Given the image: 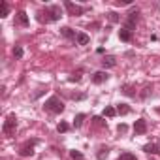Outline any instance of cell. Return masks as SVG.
I'll use <instances>...</instances> for the list:
<instances>
[{"mask_svg":"<svg viewBox=\"0 0 160 160\" xmlns=\"http://www.w3.org/2000/svg\"><path fill=\"white\" fill-rule=\"evenodd\" d=\"M43 109H45V111H49V113H53V115H58V113H62V111H64V104H62V100H60L58 96H51V98H47V100H45Z\"/></svg>","mask_w":160,"mask_h":160,"instance_id":"6da1fadb","label":"cell"},{"mask_svg":"<svg viewBox=\"0 0 160 160\" xmlns=\"http://www.w3.org/2000/svg\"><path fill=\"white\" fill-rule=\"evenodd\" d=\"M42 15H47V19H45V23H53V21H58L60 17H62V10H60V6H49V8H45V12H40Z\"/></svg>","mask_w":160,"mask_h":160,"instance_id":"7a4b0ae2","label":"cell"},{"mask_svg":"<svg viewBox=\"0 0 160 160\" xmlns=\"http://www.w3.org/2000/svg\"><path fill=\"white\" fill-rule=\"evenodd\" d=\"M15 130H17V119H15V115L12 113V115H8V119L4 121L2 132H4L6 136H12V134H15Z\"/></svg>","mask_w":160,"mask_h":160,"instance_id":"3957f363","label":"cell"},{"mask_svg":"<svg viewBox=\"0 0 160 160\" xmlns=\"http://www.w3.org/2000/svg\"><path fill=\"white\" fill-rule=\"evenodd\" d=\"M64 8H66V12H68L70 15H73V17L85 13V8H83V6H77V4L70 2V0H66V2H64Z\"/></svg>","mask_w":160,"mask_h":160,"instance_id":"277c9868","label":"cell"},{"mask_svg":"<svg viewBox=\"0 0 160 160\" xmlns=\"http://www.w3.org/2000/svg\"><path fill=\"white\" fill-rule=\"evenodd\" d=\"M136 23H138V10H134V12H130V13H128V17H126V23H124V28H128L130 32H134V28H136Z\"/></svg>","mask_w":160,"mask_h":160,"instance_id":"5b68a950","label":"cell"},{"mask_svg":"<svg viewBox=\"0 0 160 160\" xmlns=\"http://www.w3.org/2000/svg\"><path fill=\"white\" fill-rule=\"evenodd\" d=\"M36 143H38L36 139L27 141V143L19 149V154H21V156H32V154H34V145H36Z\"/></svg>","mask_w":160,"mask_h":160,"instance_id":"8992f818","label":"cell"},{"mask_svg":"<svg viewBox=\"0 0 160 160\" xmlns=\"http://www.w3.org/2000/svg\"><path fill=\"white\" fill-rule=\"evenodd\" d=\"M134 132H136L138 136H143V134L147 132V122H145V119H138V121L134 122Z\"/></svg>","mask_w":160,"mask_h":160,"instance_id":"52a82bcc","label":"cell"},{"mask_svg":"<svg viewBox=\"0 0 160 160\" xmlns=\"http://www.w3.org/2000/svg\"><path fill=\"white\" fill-rule=\"evenodd\" d=\"M109 79V75H108V72H96L94 75H92V83H96V85H102V83H106Z\"/></svg>","mask_w":160,"mask_h":160,"instance_id":"ba28073f","label":"cell"},{"mask_svg":"<svg viewBox=\"0 0 160 160\" xmlns=\"http://www.w3.org/2000/svg\"><path fill=\"white\" fill-rule=\"evenodd\" d=\"M115 64H117V58H115L113 55H106V57L102 58V66H104V68H113Z\"/></svg>","mask_w":160,"mask_h":160,"instance_id":"9c48e42d","label":"cell"},{"mask_svg":"<svg viewBox=\"0 0 160 160\" xmlns=\"http://www.w3.org/2000/svg\"><path fill=\"white\" fill-rule=\"evenodd\" d=\"M143 151L149 152V154H160V145L158 143H147L143 147Z\"/></svg>","mask_w":160,"mask_h":160,"instance_id":"30bf717a","label":"cell"},{"mask_svg":"<svg viewBox=\"0 0 160 160\" xmlns=\"http://www.w3.org/2000/svg\"><path fill=\"white\" fill-rule=\"evenodd\" d=\"M75 42H77V45H87V43L91 42V38H89V34H85V32H77Z\"/></svg>","mask_w":160,"mask_h":160,"instance_id":"8fae6325","label":"cell"},{"mask_svg":"<svg viewBox=\"0 0 160 160\" xmlns=\"http://www.w3.org/2000/svg\"><path fill=\"white\" fill-rule=\"evenodd\" d=\"M60 34H62L64 38H68V40H75V38H77V34H75L70 27H62V28H60Z\"/></svg>","mask_w":160,"mask_h":160,"instance_id":"7c38bea8","label":"cell"},{"mask_svg":"<svg viewBox=\"0 0 160 160\" xmlns=\"http://www.w3.org/2000/svg\"><path fill=\"white\" fill-rule=\"evenodd\" d=\"M119 38H121V42H132V32L122 27V28L119 30Z\"/></svg>","mask_w":160,"mask_h":160,"instance_id":"4fadbf2b","label":"cell"},{"mask_svg":"<svg viewBox=\"0 0 160 160\" xmlns=\"http://www.w3.org/2000/svg\"><path fill=\"white\" fill-rule=\"evenodd\" d=\"M17 23L21 25V27H28V15H27V12H19L17 13Z\"/></svg>","mask_w":160,"mask_h":160,"instance_id":"5bb4252c","label":"cell"},{"mask_svg":"<svg viewBox=\"0 0 160 160\" xmlns=\"http://www.w3.org/2000/svg\"><path fill=\"white\" fill-rule=\"evenodd\" d=\"M121 91H122L126 96H130V98H132V96H136V89H134V85H130V83L122 85V89H121Z\"/></svg>","mask_w":160,"mask_h":160,"instance_id":"9a60e30c","label":"cell"},{"mask_svg":"<svg viewBox=\"0 0 160 160\" xmlns=\"http://www.w3.org/2000/svg\"><path fill=\"white\" fill-rule=\"evenodd\" d=\"M117 115H128L130 113V106L128 104H117Z\"/></svg>","mask_w":160,"mask_h":160,"instance_id":"2e32d148","label":"cell"},{"mask_svg":"<svg viewBox=\"0 0 160 160\" xmlns=\"http://www.w3.org/2000/svg\"><path fill=\"white\" fill-rule=\"evenodd\" d=\"M0 8H2V12H0V17H8L10 15V4L6 2V0H2V2H0Z\"/></svg>","mask_w":160,"mask_h":160,"instance_id":"e0dca14e","label":"cell"},{"mask_svg":"<svg viewBox=\"0 0 160 160\" xmlns=\"http://www.w3.org/2000/svg\"><path fill=\"white\" fill-rule=\"evenodd\" d=\"M85 117H87L85 113H77V115H75V119H73V126H75V128H79V126H81V124H83V121H85Z\"/></svg>","mask_w":160,"mask_h":160,"instance_id":"ac0fdd59","label":"cell"},{"mask_svg":"<svg viewBox=\"0 0 160 160\" xmlns=\"http://www.w3.org/2000/svg\"><path fill=\"white\" fill-rule=\"evenodd\" d=\"M108 154H109V149H108V147H100L98 152H96V158H98V160H106Z\"/></svg>","mask_w":160,"mask_h":160,"instance_id":"d6986e66","label":"cell"},{"mask_svg":"<svg viewBox=\"0 0 160 160\" xmlns=\"http://www.w3.org/2000/svg\"><path fill=\"white\" fill-rule=\"evenodd\" d=\"M108 19H109L111 23H119V21H121V15H119L117 12H108Z\"/></svg>","mask_w":160,"mask_h":160,"instance_id":"ffe728a7","label":"cell"},{"mask_svg":"<svg viewBox=\"0 0 160 160\" xmlns=\"http://www.w3.org/2000/svg\"><path fill=\"white\" fill-rule=\"evenodd\" d=\"M115 115H117V109H115V108L108 106V108L104 109V117H115Z\"/></svg>","mask_w":160,"mask_h":160,"instance_id":"44dd1931","label":"cell"},{"mask_svg":"<svg viewBox=\"0 0 160 160\" xmlns=\"http://www.w3.org/2000/svg\"><path fill=\"white\" fill-rule=\"evenodd\" d=\"M57 130H58L60 134H64V132H68V130H70V124H68V122H64V121H60V122H58V126H57Z\"/></svg>","mask_w":160,"mask_h":160,"instance_id":"7402d4cb","label":"cell"},{"mask_svg":"<svg viewBox=\"0 0 160 160\" xmlns=\"http://www.w3.org/2000/svg\"><path fill=\"white\" fill-rule=\"evenodd\" d=\"M117 160H138V158H136V156H134L132 152H122V154H121V156H119Z\"/></svg>","mask_w":160,"mask_h":160,"instance_id":"603a6c76","label":"cell"},{"mask_svg":"<svg viewBox=\"0 0 160 160\" xmlns=\"http://www.w3.org/2000/svg\"><path fill=\"white\" fill-rule=\"evenodd\" d=\"M13 57H15V58H23V47H21V45H15V49H13Z\"/></svg>","mask_w":160,"mask_h":160,"instance_id":"cb8c5ba5","label":"cell"},{"mask_svg":"<svg viewBox=\"0 0 160 160\" xmlns=\"http://www.w3.org/2000/svg\"><path fill=\"white\" fill-rule=\"evenodd\" d=\"M70 156L73 158V160H83L85 156L81 154V152H79V151H70Z\"/></svg>","mask_w":160,"mask_h":160,"instance_id":"d4e9b609","label":"cell"},{"mask_svg":"<svg viewBox=\"0 0 160 160\" xmlns=\"http://www.w3.org/2000/svg\"><path fill=\"white\" fill-rule=\"evenodd\" d=\"M151 92H152V89H151V87H145V89H143V92H141V94H139V96H141V98H143V100H145V98H147V96H149V94H151Z\"/></svg>","mask_w":160,"mask_h":160,"instance_id":"484cf974","label":"cell"},{"mask_svg":"<svg viewBox=\"0 0 160 160\" xmlns=\"http://www.w3.org/2000/svg\"><path fill=\"white\" fill-rule=\"evenodd\" d=\"M79 79H81V73H73V75L70 77V81H72V83H77Z\"/></svg>","mask_w":160,"mask_h":160,"instance_id":"4316f807","label":"cell"},{"mask_svg":"<svg viewBox=\"0 0 160 160\" xmlns=\"http://www.w3.org/2000/svg\"><path fill=\"white\" fill-rule=\"evenodd\" d=\"M94 121H96L98 126H106V121H102V117H94Z\"/></svg>","mask_w":160,"mask_h":160,"instance_id":"83f0119b","label":"cell"},{"mask_svg":"<svg viewBox=\"0 0 160 160\" xmlns=\"http://www.w3.org/2000/svg\"><path fill=\"white\" fill-rule=\"evenodd\" d=\"M117 130H119L121 134H124V132L128 130V126H126V124H119V126H117Z\"/></svg>","mask_w":160,"mask_h":160,"instance_id":"f1b7e54d","label":"cell"},{"mask_svg":"<svg viewBox=\"0 0 160 160\" xmlns=\"http://www.w3.org/2000/svg\"><path fill=\"white\" fill-rule=\"evenodd\" d=\"M72 98H73V100H83V98H85V94H73Z\"/></svg>","mask_w":160,"mask_h":160,"instance_id":"f546056e","label":"cell"},{"mask_svg":"<svg viewBox=\"0 0 160 160\" xmlns=\"http://www.w3.org/2000/svg\"><path fill=\"white\" fill-rule=\"evenodd\" d=\"M158 113H160V108H158Z\"/></svg>","mask_w":160,"mask_h":160,"instance_id":"4dcf8cb0","label":"cell"}]
</instances>
